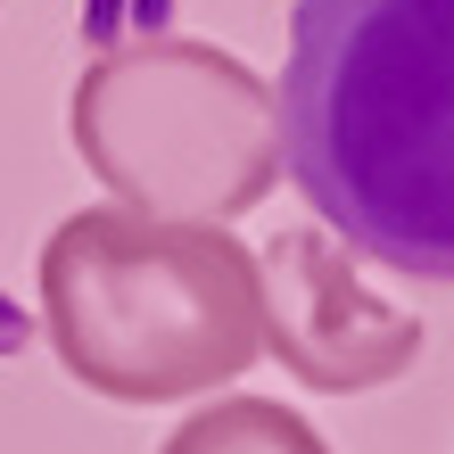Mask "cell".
Returning a JSON list of instances; mask_svg holds the SVG:
<instances>
[{
    "mask_svg": "<svg viewBox=\"0 0 454 454\" xmlns=\"http://www.w3.org/2000/svg\"><path fill=\"white\" fill-rule=\"evenodd\" d=\"M273 116L347 256L454 289V0H298Z\"/></svg>",
    "mask_w": 454,
    "mask_h": 454,
    "instance_id": "6da1fadb",
    "label": "cell"
},
{
    "mask_svg": "<svg viewBox=\"0 0 454 454\" xmlns=\"http://www.w3.org/2000/svg\"><path fill=\"white\" fill-rule=\"evenodd\" d=\"M42 331L74 388L108 405H191L264 356L256 248L231 223L83 207L42 239Z\"/></svg>",
    "mask_w": 454,
    "mask_h": 454,
    "instance_id": "7a4b0ae2",
    "label": "cell"
},
{
    "mask_svg": "<svg viewBox=\"0 0 454 454\" xmlns=\"http://www.w3.org/2000/svg\"><path fill=\"white\" fill-rule=\"evenodd\" d=\"M74 157L141 215L231 223L281 182L273 83L199 34L116 42L67 91Z\"/></svg>",
    "mask_w": 454,
    "mask_h": 454,
    "instance_id": "3957f363",
    "label": "cell"
},
{
    "mask_svg": "<svg viewBox=\"0 0 454 454\" xmlns=\"http://www.w3.org/2000/svg\"><path fill=\"white\" fill-rule=\"evenodd\" d=\"M256 289H264V356H281V372L314 396H364L421 364V323L347 273V248L323 223L281 231L256 256Z\"/></svg>",
    "mask_w": 454,
    "mask_h": 454,
    "instance_id": "277c9868",
    "label": "cell"
},
{
    "mask_svg": "<svg viewBox=\"0 0 454 454\" xmlns=\"http://www.w3.org/2000/svg\"><path fill=\"white\" fill-rule=\"evenodd\" d=\"M157 454H331L306 413L273 405V396H207L199 413L174 421Z\"/></svg>",
    "mask_w": 454,
    "mask_h": 454,
    "instance_id": "5b68a950",
    "label": "cell"
}]
</instances>
